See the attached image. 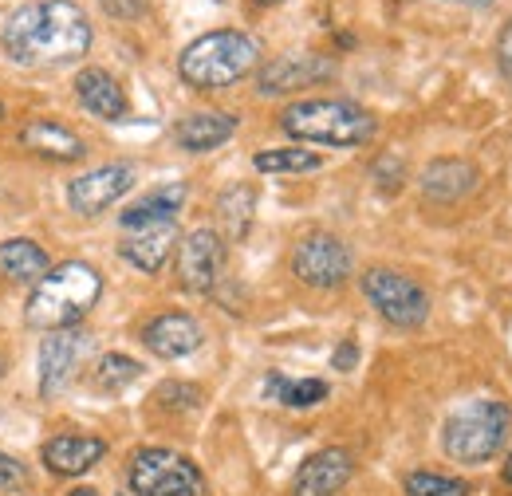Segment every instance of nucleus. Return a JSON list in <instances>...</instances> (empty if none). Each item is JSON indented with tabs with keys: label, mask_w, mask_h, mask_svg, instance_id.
<instances>
[{
	"label": "nucleus",
	"mask_w": 512,
	"mask_h": 496,
	"mask_svg": "<svg viewBox=\"0 0 512 496\" xmlns=\"http://www.w3.org/2000/svg\"><path fill=\"white\" fill-rule=\"evenodd\" d=\"M331 394V386L323 378H288V374L272 371L264 378V398L288 410H312Z\"/></svg>",
	"instance_id": "23"
},
{
	"label": "nucleus",
	"mask_w": 512,
	"mask_h": 496,
	"mask_svg": "<svg viewBox=\"0 0 512 496\" xmlns=\"http://www.w3.org/2000/svg\"><path fill=\"white\" fill-rule=\"evenodd\" d=\"M501 473H505V481L512 485V449H509V457H505V469H501Z\"/></svg>",
	"instance_id": "33"
},
{
	"label": "nucleus",
	"mask_w": 512,
	"mask_h": 496,
	"mask_svg": "<svg viewBox=\"0 0 512 496\" xmlns=\"http://www.w3.org/2000/svg\"><path fill=\"white\" fill-rule=\"evenodd\" d=\"M0 489L4 493H24L28 489V469L16 457H8L4 449H0Z\"/></svg>",
	"instance_id": "28"
},
{
	"label": "nucleus",
	"mask_w": 512,
	"mask_h": 496,
	"mask_svg": "<svg viewBox=\"0 0 512 496\" xmlns=\"http://www.w3.org/2000/svg\"><path fill=\"white\" fill-rule=\"evenodd\" d=\"M465 4H477V8H485V4H493V0H465Z\"/></svg>",
	"instance_id": "36"
},
{
	"label": "nucleus",
	"mask_w": 512,
	"mask_h": 496,
	"mask_svg": "<svg viewBox=\"0 0 512 496\" xmlns=\"http://www.w3.org/2000/svg\"><path fill=\"white\" fill-rule=\"evenodd\" d=\"M256 4H260V8H272V4H280V0H256Z\"/></svg>",
	"instance_id": "35"
},
{
	"label": "nucleus",
	"mask_w": 512,
	"mask_h": 496,
	"mask_svg": "<svg viewBox=\"0 0 512 496\" xmlns=\"http://www.w3.org/2000/svg\"><path fill=\"white\" fill-rule=\"evenodd\" d=\"M67 496H99V493H95V489H87V485H83V489H71V493H67Z\"/></svg>",
	"instance_id": "34"
},
{
	"label": "nucleus",
	"mask_w": 512,
	"mask_h": 496,
	"mask_svg": "<svg viewBox=\"0 0 512 496\" xmlns=\"http://www.w3.org/2000/svg\"><path fill=\"white\" fill-rule=\"evenodd\" d=\"M331 75H335V60L331 56L288 52V56H276V60H268L256 71V91L260 95H292V91L327 83Z\"/></svg>",
	"instance_id": "10"
},
{
	"label": "nucleus",
	"mask_w": 512,
	"mask_h": 496,
	"mask_svg": "<svg viewBox=\"0 0 512 496\" xmlns=\"http://www.w3.org/2000/svg\"><path fill=\"white\" fill-rule=\"evenodd\" d=\"M103 296V276L87 260H64L48 268L44 280L32 284V296L24 304V323L32 331H67L75 327Z\"/></svg>",
	"instance_id": "2"
},
{
	"label": "nucleus",
	"mask_w": 512,
	"mask_h": 496,
	"mask_svg": "<svg viewBox=\"0 0 512 496\" xmlns=\"http://www.w3.org/2000/svg\"><path fill=\"white\" fill-rule=\"evenodd\" d=\"M256 213V193L249 186H229L217 197V217H221V229L229 241H241L253 225Z\"/></svg>",
	"instance_id": "24"
},
{
	"label": "nucleus",
	"mask_w": 512,
	"mask_h": 496,
	"mask_svg": "<svg viewBox=\"0 0 512 496\" xmlns=\"http://www.w3.org/2000/svg\"><path fill=\"white\" fill-rule=\"evenodd\" d=\"M127 485L134 496H205V477L186 453L150 445L130 457Z\"/></svg>",
	"instance_id": "6"
},
{
	"label": "nucleus",
	"mask_w": 512,
	"mask_h": 496,
	"mask_svg": "<svg viewBox=\"0 0 512 496\" xmlns=\"http://www.w3.org/2000/svg\"><path fill=\"white\" fill-rule=\"evenodd\" d=\"M0 119H4V103H0Z\"/></svg>",
	"instance_id": "38"
},
{
	"label": "nucleus",
	"mask_w": 512,
	"mask_h": 496,
	"mask_svg": "<svg viewBox=\"0 0 512 496\" xmlns=\"http://www.w3.org/2000/svg\"><path fill=\"white\" fill-rule=\"evenodd\" d=\"M4 371H8V363H4V355H0V378H4Z\"/></svg>",
	"instance_id": "37"
},
{
	"label": "nucleus",
	"mask_w": 512,
	"mask_h": 496,
	"mask_svg": "<svg viewBox=\"0 0 512 496\" xmlns=\"http://www.w3.org/2000/svg\"><path fill=\"white\" fill-rule=\"evenodd\" d=\"M99 8L115 20H138L146 12V0H99Z\"/></svg>",
	"instance_id": "30"
},
{
	"label": "nucleus",
	"mask_w": 512,
	"mask_h": 496,
	"mask_svg": "<svg viewBox=\"0 0 512 496\" xmlns=\"http://www.w3.org/2000/svg\"><path fill=\"white\" fill-rule=\"evenodd\" d=\"M237 134V115L229 111H193L174 126V142L190 154H209L217 146H225Z\"/></svg>",
	"instance_id": "19"
},
{
	"label": "nucleus",
	"mask_w": 512,
	"mask_h": 496,
	"mask_svg": "<svg viewBox=\"0 0 512 496\" xmlns=\"http://www.w3.org/2000/svg\"><path fill=\"white\" fill-rule=\"evenodd\" d=\"M75 99H79V107L87 115H95L103 123H119V119L130 115V99L123 91V83L103 67H83L75 75Z\"/></svg>",
	"instance_id": "14"
},
{
	"label": "nucleus",
	"mask_w": 512,
	"mask_h": 496,
	"mask_svg": "<svg viewBox=\"0 0 512 496\" xmlns=\"http://www.w3.org/2000/svg\"><path fill=\"white\" fill-rule=\"evenodd\" d=\"M497 67H501V75L512 83V16L505 20V28L497 36Z\"/></svg>",
	"instance_id": "31"
},
{
	"label": "nucleus",
	"mask_w": 512,
	"mask_h": 496,
	"mask_svg": "<svg viewBox=\"0 0 512 496\" xmlns=\"http://www.w3.org/2000/svg\"><path fill=\"white\" fill-rule=\"evenodd\" d=\"M52 268L48 252L28 241V237H12V241H0V276L12 280V284H36L44 280Z\"/></svg>",
	"instance_id": "22"
},
{
	"label": "nucleus",
	"mask_w": 512,
	"mask_h": 496,
	"mask_svg": "<svg viewBox=\"0 0 512 496\" xmlns=\"http://www.w3.org/2000/svg\"><path fill=\"white\" fill-rule=\"evenodd\" d=\"M40 457L56 477H83L107 457V441L95 434H60L40 449Z\"/></svg>",
	"instance_id": "17"
},
{
	"label": "nucleus",
	"mask_w": 512,
	"mask_h": 496,
	"mask_svg": "<svg viewBox=\"0 0 512 496\" xmlns=\"http://www.w3.org/2000/svg\"><path fill=\"white\" fill-rule=\"evenodd\" d=\"M178 221H158V225H142V229H130L127 237H123V245H119V256L134 264L138 272H146V276H154V272H162L166 268V260L174 256V248H178Z\"/></svg>",
	"instance_id": "15"
},
{
	"label": "nucleus",
	"mask_w": 512,
	"mask_h": 496,
	"mask_svg": "<svg viewBox=\"0 0 512 496\" xmlns=\"http://www.w3.org/2000/svg\"><path fill=\"white\" fill-rule=\"evenodd\" d=\"M142 343H146L150 355L174 363V359L193 355L205 343V331H201V323L193 315H186V311H162V315H154L142 327Z\"/></svg>",
	"instance_id": "13"
},
{
	"label": "nucleus",
	"mask_w": 512,
	"mask_h": 496,
	"mask_svg": "<svg viewBox=\"0 0 512 496\" xmlns=\"http://www.w3.org/2000/svg\"><path fill=\"white\" fill-rule=\"evenodd\" d=\"M138 374H142V363H134L130 355H103L95 367V382H99V390L119 394L130 382H138Z\"/></svg>",
	"instance_id": "27"
},
{
	"label": "nucleus",
	"mask_w": 512,
	"mask_h": 496,
	"mask_svg": "<svg viewBox=\"0 0 512 496\" xmlns=\"http://www.w3.org/2000/svg\"><path fill=\"white\" fill-rule=\"evenodd\" d=\"M256 63H260L256 36L241 32V28H217L182 48L178 75L193 91H225V87L241 83L249 71H256Z\"/></svg>",
	"instance_id": "4"
},
{
	"label": "nucleus",
	"mask_w": 512,
	"mask_h": 496,
	"mask_svg": "<svg viewBox=\"0 0 512 496\" xmlns=\"http://www.w3.org/2000/svg\"><path fill=\"white\" fill-rule=\"evenodd\" d=\"M512 410L501 398H469L442 426V449L457 465H485L509 441Z\"/></svg>",
	"instance_id": "5"
},
{
	"label": "nucleus",
	"mask_w": 512,
	"mask_h": 496,
	"mask_svg": "<svg viewBox=\"0 0 512 496\" xmlns=\"http://www.w3.org/2000/svg\"><path fill=\"white\" fill-rule=\"evenodd\" d=\"M134 189V166L127 162H107L99 170H87L79 174L71 186H67V205L79 213V217H99L103 209H111L119 197H127Z\"/></svg>",
	"instance_id": "11"
},
{
	"label": "nucleus",
	"mask_w": 512,
	"mask_h": 496,
	"mask_svg": "<svg viewBox=\"0 0 512 496\" xmlns=\"http://www.w3.org/2000/svg\"><path fill=\"white\" fill-rule=\"evenodd\" d=\"M253 166L260 174H312L323 166V158L304 146H276V150H260Z\"/></svg>",
	"instance_id": "25"
},
{
	"label": "nucleus",
	"mask_w": 512,
	"mask_h": 496,
	"mask_svg": "<svg viewBox=\"0 0 512 496\" xmlns=\"http://www.w3.org/2000/svg\"><path fill=\"white\" fill-rule=\"evenodd\" d=\"M351 248L343 245L335 233H308L300 237L292 248V276L304 284V288H316V292H331V288H343L351 280Z\"/></svg>",
	"instance_id": "8"
},
{
	"label": "nucleus",
	"mask_w": 512,
	"mask_h": 496,
	"mask_svg": "<svg viewBox=\"0 0 512 496\" xmlns=\"http://www.w3.org/2000/svg\"><path fill=\"white\" fill-rule=\"evenodd\" d=\"M225 272V237L217 229H193L178 241V284L193 296H209Z\"/></svg>",
	"instance_id": "9"
},
{
	"label": "nucleus",
	"mask_w": 512,
	"mask_h": 496,
	"mask_svg": "<svg viewBox=\"0 0 512 496\" xmlns=\"http://www.w3.org/2000/svg\"><path fill=\"white\" fill-rule=\"evenodd\" d=\"M20 146L40 154V158H52V162H79L87 154L83 138L71 134L64 123H52V119H32V123L20 126Z\"/></svg>",
	"instance_id": "20"
},
{
	"label": "nucleus",
	"mask_w": 512,
	"mask_h": 496,
	"mask_svg": "<svg viewBox=\"0 0 512 496\" xmlns=\"http://www.w3.org/2000/svg\"><path fill=\"white\" fill-rule=\"evenodd\" d=\"M83 355V335L79 331H48V339L40 343V394L56 398L67 386V378L75 371Z\"/></svg>",
	"instance_id": "18"
},
{
	"label": "nucleus",
	"mask_w": 512,
	"mask_h": 496,
	"mask_svg": "<svg viewBox=\"0 0 512 496\" xmlns=\"http://www.w3.org/2000/svg\"><path fill=\"white\" fill-rule=\"evenodd\" d=\"M477 182H481V170L469 158H434L422 170V178H418L422 197L426 201H438V205H453V201L469 197L477 189Z\"/></svg>",
	"instance_id": "16"
},
{
	"label": "nucleus",
	"mask_w": 512,
	"mask_h": 496,
	"mask_svg": "<svg viewBox=\"0 0 512 496\" xmlns=\"http://www.w3.org/2000/svg\"><path fill=\"white\" fill-rule=\"evenodd\" d=\"M355 363H359V347H355V339H343L331 355V371H355Z\"/></svg>",
	"instance_id": "32"
},
{
	"label": "nucleus",
	"mask_w": 512,
	"mask_h": 496,
	"mask_svg": "<svg viewBox=\"0 0 512 496\" xmlns=\"http://www.w3.org/2000/svg\"><path fill=\"white\" fill-rule=\"evenodd\" d=\"M280 130L308 146L355 150L379 134V119L351 99H300L280 111Z\"/></svg>",
	"instance_id": "3"
},
{
	"label": "nucleus",
	"mask_w": 512,
	"mask_h": 496,
	"mask_svg": "<svg viewBox=\"0 0 512 496\" xmlns=\"http://www.w3.org/2000/svg\"><path fill=\"white\" fill-rule=\"evenodd\" d=\"M363 284V296L371 300V308L383 315L390 327H402V331H414L430 319V292L406 276V272H394V268H367L359 276Z\"/></svg>",
	"instance_id": "7"
},
{
	"label": "nucleus",
	"mask_w": 512,
	"mask_h": 496,
	"mask_svg": "<svg viewBox=\"0 0 512 496\" xmlns=\"http://www.w3.org/2000/svg\"><path fill=\"white\" fill-rule=\"evenodd\" d=\"M166 398H178V402H170L174 410H193V406L201 402V390H197V386H186V382H166V386L158 390V402H166Z\"/></svg>",
	"instance_id": "29"
},
{
	"label": "nucleus",
	"mask_w": 512,
	"mask_h": 496,
	"mask_svg": "<svg viewBox=\"0 0 512 496\" xmlns=\"http://www.w3.org/2000/svg\"><path fill=\"white\" fill-rule=\"evenodd\" d=\"M91 20L71 0H36L8 16L0 32V48L12 63L24 67H56L87 56L91 48Z\"/></svg>",
	"instance_id": "1"
},
{
	"label": "nucleus",
	"mask_w": 512,
	"mask_h": 496,
	"mask_svg": "<svg viewBox=\"0 0 512 496\" xmlns=\"http://www.w3.org/2000/svg\"><path fill=\"white\" fill-rule=\"evenodd\" d=\"M406 496H469V481L449 477V473H430V469H414L402 481Z\"/></svg>",
	"instance_id": "26"
},
{
	"label": "nucleus",
	"mask_w": 512,
	"mask_h": 496,
	"mask_svg": "<svg viewBox=\"0 0 512 496\" xmlns=\"http://www.w3.org/2000/svg\"><path fill=\"white\" fill-rule=\"evenodd\" d=\"M355 477V457L343 445H327L312 453L292 481V496H339Z\"/></svg>",
	"instance_id": "12"
},
{
	"label": "nucleus",
	"mask_w": 512,
	"mask_h": 496,
	"mask_svg": "<svg viewBox=\"0 0 512 496\" xmlns=\"http://www.w3.org/2000/svg\"><path fill=\"white\" fill-rule=\"evenodd\" d=\"M182 205H186V186H182V182H170V186L150 189L146 197H138L134 205H127V209L119 213V225L130 233V229H142V225L174 221Z\"/></svg>",
	"instance_id": "21"
}]
</instances>
